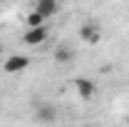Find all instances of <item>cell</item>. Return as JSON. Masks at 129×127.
Listing matches in <instances>:
<instances>
[{
  "instance_id": "obj_7",
  "label": "cell",
  "mask_w": 129,
  "mask_h": 127,
  "mask_svg": "<svg viewBox=\"0 0 129 127\" xmlns=\"http://www.w3.org/2000/svg\"><path fill=\"white\" fill-rule=\"evenodd\" d=\"M72 57H75V50L67 48V45H60L55 50V60L57 62H72Z\"/></svg>"
},
{
  "instance_id": "obj_9",
  "label": "cell",
  "mask_w": 129,
  "mask_h": 127,
  "mask_svg": "<svg viewBox=\"0 0 129 127\" xmlns=\"http://www.w3.org/2000/svg\"><path fill=\"white\" fill-rule=\"evenodd\" d=\"M0 55H3V45H0Z\"/></svg>"
},
{
  "instance_id": "obj_4",
  "label": "cell",
  "mask_w": 129,
  "mask_h": 127,
  "mask_svg": "<svg viewBox=\"0 0 129 127\" xmlns=\"http://www.w3.org/2000/svg\"><path fill=\"white\" fill-rule=\"evenodd\" d=\"M80 37L87 45H97L102 40V30H99V25H94V23H84L80 28Z\"/></svg>"
},
{
  "instance_id": "obj_3",
  "label": "cell",
  "mask_w": 129,
  "mask_h": 127,
  "mask_svg": "<svg viewBox=\"0 0 129 127\" xmlns=\"http://www.w3.org/2000/svg\"><path fill=\"white\" fill-rule=\"evenodd\" d=\"M75 90H77V95L82 100H92L97 95V85H94V80H89V77H77L75 80Z\"/></svg>"
},
{
  "instance_id": "obj_2",
  "label": "cell",
  "mask_w": 129,
  "mask_h": 127,
  "mask_svg": "<svg viewBox=\"0 0 129 127\" xmlns=\"http://www.w3.org/2000/svg\"><path fill=\"white\" fill-rule=\"evenodd\" d=\"M30 67V57L27 55H10L5 65H3V70L5 72H10V75H20V72H25Z\"/></svg>"
},
{
  "instance_id": "obj_5",
  "label": "cell",
  "mask_w": 129,
  "mask_h": 127,
  "mask_svg": "<svg viewBox=\"0 0 129 127\" xmlns=\"http://www.w3.org/2000/svg\"><path fill=\"white\" fill-rule=\"evenodd\" d=\"M35 120H37L40 125H52V122L57 120V112H55L52 105H40L37 112H35Z\"/></svg>"
},
{
  "instance_id": "obj_8",
  "label": "cell",
  "mask_w": 129,
  "mask_h": 127,
  "mask_svg": "<svg viewBox=\"0 0 129 127\" xmlns=\"http://www.w3.org/2000/svg\"><path fill=\"white\" fill-rule=\"evenodd\" d=\"M40 25H45V17L32 10L30 15H27V28H40Z\"/></svg>"
},
{
  "instance_id": "obj_10",
  "label": "cell",
  "mask_w": 129,
  "mask_h": 127,
  "mask_svg": "<svg viewBox=\"0 0 129 127\" xmlns=\"http://www.w3.org/2000/svg\"><path fill=\"white\" fill-rule=\"evenodd\" d=\"M84 127H92V125H84Z\"/></svg>"
},
{
  "instance_id": "obj_6",
  "label": "cell",
  "mask_w": 129,
  "mask_h": 127,
  "mask_svg": "<svg viewBox=\"0 0 129 127\" xmlns=\"http://www.w3.org/2000/svg\"><path fill=\"white\" fill-rule=\"evenodd\" d=\"M57 8H60V5H57V0H35V13H40L45 20L55 15V13H57Z\"/></svg>"
},
{
  "instance_id": "obj_1",
  "label": "cell",
  "mask_w": 129,
  "mask_h": 127,
  "mask_svg": "<svg viewBox=\"0 0 129 127\" xmlns=\"http://www.w3.org/2000/svg\"><path fill=\"white\" fill-rule=\"evenodd\" d=\"M47 40V25H40V28H27L22 32V43L30 45V48H37Z\"/></svg>"
}]
</instances>
